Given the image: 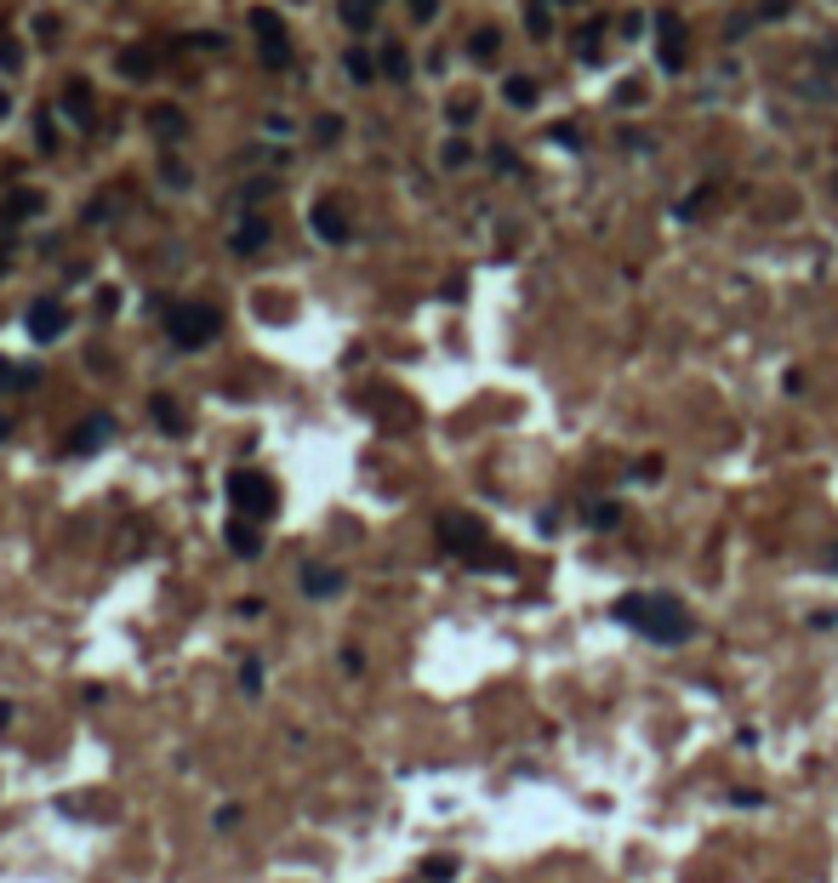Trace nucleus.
Instances as JSON below:
<instances>
[{"label":"nucleus","instance_id":"nucleus-21","mask_svg":"<svg viewBox=\"0 0 838 883\" xmlns=\"http://www.w3.org/2000/svg\"><path fill=\"white\" fill-rule=\"evenodd\" d=\"M525 29H530L536 40H548V35H554V18H548V0H536V7L525 12Z\"/></svg>","mask_w":838,"mask_h":883},{"label":"nucleus","instance_id":"nucleus-13","mask_svg":"<svg viewBox=\"0 0 838 883\" xmlns=\"http://www.w3.org/2000/svg\"><path fill=\"white\" fill-rule=\"evenodd\" d=\"M64 115H69L75 126H91V86H86V80H69V86H64Z\"/></svg>","mask_w":838,"mask_h":883},{"label":"nucleus","instance_id":"nucleus-1","mask_svg":"<svg viewBox=\"0 0 838 883\" xmlns=\"http://www.w3.org/2000/svg\"><path fill=\"white\" fill-rule=\"evenodd\" d=\"M616 621L639 627L651 645H668V650L690 639V610H684L673 593H633V599L616 605Z\"/></svg>","mask_w":838,"mask_h":883},{"label":"nucleus","instance_id":"nucleus-15","mask_svg":"<svg viewBox=\"0 0 838 883\" xmlns=\"http://www.w3.org/2000/svg\"><path fill=\"white\" fill-rule=\"evenodd\" d=\"M497 52H503V35H497V29H474V35H468V58H474V63H490Z\"/></svg>","mask_w":838,"mask_h":883},{"label":"nucleus","instance_id":"nucleus-37","mask_svg":"<svg viewBox=\"0 0 838 883\" xmlns=\"http://www.w3.org/2000/svg\"><path fill=\"white\" fill-rule=\"evenodd\" d=\"M7 724H12V702H0V729H7Z\"/></svg>","mask_w":838,"mask_h":883},{"label":"nucleus","instance_id":"nucleus-26","mask_svg":"<svg viewBox=\"0 0 838 883\" xmlns=\"http://www.w3.org/2000/svg\"><path fill=\"white\" fill-rule=\"evenodd\" d=\"M342 69H349V80H354V86L377 80V69H371V58H366V52H349V58H342Z\"/></svg>","mask_w":838,"mask_h":883},{"label":"nucleus","instance_id":"nucleus-36","mask_svg":"<svg viewBox=\"0 0 838 883\" xmlns=\"http://www.w3.org/2000/svg\"><path fill=\"white\" fill-rule=\"evenodd\" d=\"M217 826H223V832H234V826H240V810H234V804H228V810H217Z\"/></svg>","mask_w":838,"mask_h":883},{"label":"nucleus","instance_id":"nucleus-12","mask_svg":"<svg viewBox=\"0 0 838 883\" xmlns=\"http://www.w3.org/2000/svg\"><path fill=\"white\" fill-rule=\"evenodd\" d=\"M303 593L309 599H337L342 593V570H331V565H303Z\"/></svg>","mask_w":838,"mask_h":883},{"label":"nucleus","instance_id":"nucleus-3","mask_svg":"<svg viewBox=\"0 0 838 883\" xmlns=\"http://www.w3.org/2000/svg\"><path fill=\"white\" fill-rule=\"evenodd\" d=\"M228 502H234L240 519H257V524H263V519L280 508V490H274V479L257 473V468H234V473H228Z\"/></svg>","mask_w":838,"mask_h":883},{"label":"nucleus","instance_id":"nucleus-11","mask_svg":"<svg viewBox=\"0 0 838 883\" xmlns=\"http://www.w3.org/2000/svg\"><path fill=\"white\" fill-rule=\"evenodd\" d=\"M269 239H274V228H269L263 217H245V223L234 228V239H228V245H234V257H257Z\"/></svg>","mask_w":838,"mask_h":883},{"label":"nucleus","instance_id":"nucleus-24","mask_svg":"<svg viewBox=\"0 0 838 883\" xmlns=\"http://www.w3.org/2000/svg\"><path fill=\"white\" fill-rule=\"evenodd\" d=\"M240 690H245V696H257V690H263V661H257V656H245V661H240Z\"/></svg>","mask_w":838,"mask_h":883},{"label":"nucleus","instance_id":"nucleus-38","mask_svg":"<svg viewBox=\"0 0 838 883\" xmlns=\"http://www.w3.org/2000/svg\"><path fill=\"white\" fill-rule=\"evenodd\" d=\"M827 570H838V542H832V553H827Z\"/></svg>","mask_w":838,"mask_h":883},{"label":"nucleus","instance_id":"nucleus-7","mask_svg":"<svg viewBox=\"0 0 838 883\" xmlns=\"http://www.w3.org/2000/svg\"><path fill=\"white\" fill-rule=\"evenodd\" d=\"M23 325H29L35 342H58V336L69 331V308H64L58 297H35L29 314H23Z\"/></svg>","mask_w":838,"mask_h":883},{"label":"nucleus","instance_id":"nucleus-8","mask_svg":"<svg viewBox=\"0 0 838 883\" xmlns=\"http://www.w3.org/2000/svg\"><path fill=\"white\" fill-rule=\"evenodd\" d=\"M109 439H115V416H109V411H91V416H86V422L75 428L69 451H75V457H91V451H104Z\"/></svg>","mask_w":838,"mask_h":883},{"label":"nucleus","instance_id":"nucleus-23","mask_svg":"<svg viewBox=\"0 0 838 883\" xmlns=\"http://www.w3.org/2000/svg\"><path fill=\"white\" fill-rule=\"evenodd\" d=\"M342 23L349 29H371L377 18H371V0H342Z\"/></svg>","mask_w":838,"mask_h":883},{"label":"nucleus","instance_id":"nucleus-35","mask_svg":"<svg viewBox=\"0 0 838 883\" xmlns=\"http://www.w3.org/2000/svg\"><path fill=\"white\" fill-rule=\"evenodd\" d=\"M155 131H183V115H155Z\"/></svg>","mask_w":838,"mask_h":883},{"label":"nucleus","instance_id":"nucleus-28","mask_svg":"<svg viewBox=\"0 0 838 883\" xmlns=\"http://www.w3.org/2000/svg\"><path fill=\"white\" fill-rule=\"evenodd\" d=\"M616 519H622L616 502H594V508H587V524H616Z\"/></svg>","mask_w":838,"mask_h":883},{"label":"nucleus","instance_id":"nucleus-6","mask_svg":"<svg viewBox=\"0 0 838 883\" xmlns=\"http://www.w3.org/2000/svg\"><path fill=\"white\" fill-rule=\"evenodd\" d=\"M651 35H656V63H662V75H684V18H679V12H656V18H651Z\"/></svg>","mask_w":838,"mask_h":883},{"label":"nucleus","instance_id":"nucleus-20","mask_svg":"<svg viewBox=\"0 0 838 883\" xmlns=\"http://www.w3.org/2000/svg\"><path fill=\"white\" fill-rule=\"evenodd\" d=\"M422 877H428V883H451V877H457V861H451V855H428V861H422Z\"/></svg>","mask_w":838,"mask_h":883},{"label":"nucleus","instance_id":"nucleus-29","mask_svg":"<svg viewBox=\"0 0 838 883\" xmlns=\"http://www.w3.org/2000/svg\"><path fill=\"white\" fill-rule=\"evenodd\" d=\"M787 12H793V0H764L753 18H759V23H776V18H787Z\"/></svg>","mask_w":838,"mask_h":883},{"label":"nucleus","instance_id":"nucleus-5","mask_svg":"<svg viewBox=\"0 0 838 883\" xmlns=\"http://www.w3.org/2000/svg\"><path fill=\"white\" fill-rule=\"evenodd\" d=\"M439 548L474 565L479 548H485V524H479L474 513H446V519H439Z\"/></svg>","mask_w":838,"mask_h":883},{"label":"nucleus","instance_id":"nucleus-4","mask_svg":"<svg viewBox=\"0 0 838 883\" xmlns=\"http://www.w3.org/2000/svg\"><path fill=\"white\" fill-rule=\"evenodd\" d=\"M252 35H257V58H263V69H291V35H285V23H280V12H269V7H257L252 12Z\"/></svg>","mask_w":838,"mask_h":883},{"label":"nucleus","instance_id":"nucleus-33","mask_svg":"<svg viewBox=\"0 0 838 883\" xmlns=\"http://www.w3.org/2000/svg\"><path fill=\"white\" fill-rule=\"evenodd\" d=\"M451 126H474V104H451Z\"/></svg>","mask_w":838,"mask_h":883},{"label":"nucleus","instance_id":"nucleus-19","mask_svg":"<svg viewBox=\"0 0 838 883\" xmlns=\"http://www.w3.org/2000/svg\"><path fill=\"white\" fill-rule=\"evenodd\" d=\"M600 40H605V23H587V29L576 35V58H582V63H600Z\"/></svg>","mask_w":838,"mask_h":883},{"label":"nucleus","instance_id":"nucleus-31","mask_svg":"<svg viewBox=\"0 0 838 883\" xmlns=\"http://www.w3.org/2000/svg\"><path fill=\"white\" fill-rule=\"evenodd\" d=\"M639 97H645V86H639V80H622V86H616V104H622V109L639 104Z\"/></svg>","mask_w":838,"mask_h":883},{"label":"nucleus","instance_id":"nucleus-16","mask_svg":"<svg viewBox=\"0 0 838 883\" xmlns=\"http://www.w3.org/2000/svg\"><path fill=\"white\" fill-rule=\"evenodd\" d=\"M40 382V371L35 365H12V360H0V394H12V387H35Z\"/></svg>","mask_w":838,"mask_h":883},{"label":"nucleus","instance_id":"nucleus-40","mask_svg":"<svg viewBox=\"0 0 838 883\" xmlns=\"http://www.w3.org/2000/svg\"><path fill=\"white\" fill-rule=\"evenodd\" d=\"M554 7H582V0H554Z\"/></svg>","mask_w":838,"mask_h":883},{"label":"nucleus","instance_id":"nucleus-22","mask_svg":"<svg viewBox=\"0 0 838 883\" xmlns=\"http://www.w3.org/2000/svg\"><path fill=\"white\" fill-rule=\"evenodd\" d=\"M382 75H388V80H406V75H411L406 46H388V52H382Z\"/></svg>","mask_w":838,"mask_h":883},{"label":"nucleus","instance_id":"nucleus-25","mask_svg":"<svg viewBox=\"0 0 838 883\" xmlns=\"http://www.w3.org/2000/svg\"><path fill=\"white\" fill-rule=\"evenodd\" d=\"M23 217H40V194H12L7 223H23Z\"/></svg>","mask_w":838,"mask_h":883},{"label":"nucleus","instance_id":"nucleus-34","mask_svg":"<svg viewBox=\"0 0 838 883\" xmlns=\"http://www.w3.org/2000/svg\"><path fill=\"white\" fill-rule=\"evenodd\" d=\"M0 69H18V46L12 40H0Z\"/></svg>","mask_w":838,"mask_h":883},{"label":"nucleus","instance_id":"nucleus-10","mask_svg":"<svg viewBox=\"0 0 838 883\" xmlns=\"http://www.w3.org/2000/svg\"><path fill=\"white\" fill-rule=\"evenodd\" d=\"M309 228H314V234H320L325 245H342V239L354 234V228H349V217H342V206H337V200H320V206L309 212Z\"/></svg>","mask_w":838,"mask_h":883},{"label":"nucleus","instance_id":"nucleus-9","mask_svg":"<svg viewBox=\"0 0 838 883\" xmlns=\"http://www.w3.org/2000/svg\"><path fill=\"white\" fill-rule=\"evenodd\" d=\"M223 542H228L234 559H257V553H263V524H257V519H228Z\"/></svg>","mask_w":838,"mask_h":883},{"label":"nucleus","instance_id":"nucleus-30","mask_svg":"<svg viewBox=\"0 0 838 883\" xmlns=\"http://www.w3.org/2000/svg\"><path fill=\"white\" fill-rule=\"evenodd\" d=\"M548 137H554V143H559V149H571V155H576V149H582V131H576V126H554V131H548Z\"/></svg>","mask_w":838,"mask_h":883},{"label":"nucleus","instance_id":"nucleus-18","mask_svg":"<svg viewBox=\"0 0 838 883\" xmlns=\"http://www.w3.org/2000/svg\"><path fill=\"white\" fill-rule=\"evenodd\" d=\"M115 69H120V75H131V80H149V75H155V63H149V52H143V46L120 52V58H115Z\"/></svg>","mask_w":838,"mask_h":883},{"label":"nucleus","instance_id":"nucleus-17","mask_svg":"<svg viewBox=\"0 0 838 883\" xmlns=\"http://www.w3.org/2000/svg\"><path fill=\"white\" fill-rule=\"evenodd\" d=\"M503 97H508L514 109H530V104H536V80H530V75H508V80H503Z\"/></svg>","mask_w":838,"mask_h":883},{"label":"nucleus","instance_id":"nucleus-32","mask_svg":"<svg viewBox=\"0 0 838 883\" xmlns=\"http://www.w3.org/2000/svg\"><path fill=\"white\" fill-rule=\"evenodd\" d=\"M411 18H417V23H433V18H439V0H411Z\"/></svg>","mask_w":838,"mask_h":883},{"label":"nucleus","instance_id":"nucleus-27","mask_svg":"<svg viewBox=\"0 0 838 883\" xmlns=\"http://www.w3.org/2000/svg\"><path fill=\"white\" fill-rule=\"evenodd\" d=\"M439 160H446V166L457 171V166H468V160H474V149H468V143H462V137H451V143H446V149H439Z\"/></svg>","mask_w":838,"mask_h":883},{"label":"nucleus","instance_id":"nucleus-2","mask_svg":"<svg viewBox=\"0 0 838 883\" xmlns=\"http://www.w3.org/2000/svg\"><path fill=\"white\" fill-rule=\"evenodd\" d=\"M217 331H223V314H217L212 303H177V308L166 314V336H172V349H183V354L212 349Z\"/></svg>","mask_w":838,"mask_h":883},{"label":"nucleus","instance_id":"nucleus-14","mask_svg":"<svg viewBox=\"0 0 838 883\" xmlns=\"http://www.w3.org/2000/svg\"><path fill=\"white\" fill-rule=\"evenodd\" d=\"M149 416H155V428H160V433H188L183 405H177V400H166V394H155V400H149Z\"/></svg>","mask_w":838,"mask_h":883},{"label":"nucleus","instance_id":"nucleus-39","mask_svg":"<svg viewBox=\"0 0 838 883\" xmlns=\"http://www.w3.org/2000/svg\"><path fill=\"white\" fill-rule=\"evenodd\" d=\"M7 109H12V97H7V91H0V115H7Z\"/></svg>","mask_w":838,"mask_h":883}]
</instances>
